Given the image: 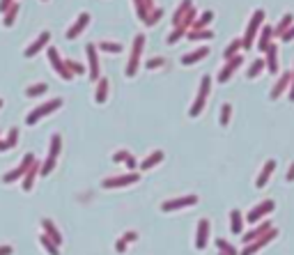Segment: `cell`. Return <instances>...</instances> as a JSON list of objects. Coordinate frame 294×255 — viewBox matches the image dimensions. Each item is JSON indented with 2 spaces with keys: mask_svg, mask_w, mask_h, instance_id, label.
Instances as JSON below:
<instances>
[{
  "mask_svg": "<svg viewBox=\"0 0 294 255\" xmlns=\"http://www.w3.org/2000/svg\"><path fill=\"white\" fill-rule=\"evenodd\" d=\"M262 21H264V12H262V9H257L255 14H253V19H250L249 30H246V37H244V42H242L244 48H250L253 37H255V32H257V28H260V23H262Z\"/></svg>",
  "mask_w": 294,
  "mask_h": 255,
  "instance_id": "obj_1",
  "label": "cell"
},
{
  "mask_svg": "<svg viewBox=\"0 0 294 255\" xmlns=\"http://www.w3.org/2000/svg\"><path fill=\"white\" fill-rule=\"evenodd\" d=\"M198 203V195H184V198H175V200H168V203L161 205V211H175L181 209V207H191V205Z\"/></svg>",
  "mask_w": 294,
  "mask_h": 255,
  "instance_id": "obj_2",
  "label": "cell"
},
{
  "mask_svg": "<svg viewBox=\"0 0 294 255\" xmlns=\"http://www.w3.org/2000/svg\"><path fill=\"white\" fill-rule=\"evenodd\" d=\"M276 237H278V230H273V228H271V230H269V232L264 234V237H260L257 241H253V244H249V246L244 248L242 255H255L257 251H260V248L267 246V244H269L271 239H276Z\"/></svg>",
  "mask_w": 294,
  "mask_h": 255,
  "instance_id": "obj_3",
  "label": "cell"
},
{
  "mask_svg": "<svg viewBox=\"0 0 294 255\" xmlns=\"http://www.w3.org/2000/svg\"><path fill=\"white\" fill-rule=\"evenodd\" d=\"M273 207H276V203H273V200H264V203H260L255 209L249 211V223H257V221H260V218H264L269 211H273Z\"/></svg>",
  "mask_w": 294,
  "mask_h": 255,
  "instance_id": "obj_4",
  "label": "cell"
},
{
  "mask_svg": "<svg viewBox=\"0 0 294 255\" xmlns=\"http://www.w3.org/2000/svg\"><path fill=\"white\" fill-rule=\"evenodd\" d=\"M207 239H209V221L203 218L200 223H198V232H196V248L198 251H203L207 246Z\"/></svg>",
  "mask_w": 294,
  "mask_h": 255,
  "instance_id": "obj_5",
  "label": "cell"
},
{
  "mask_svg": "<svg viewBox=\"0 0 294 255\" xmlns=\"http://www.w3.org/2000/svg\"><path fill=\"white\" fill-rule=\"evenodd\" d=\"M138 182V175H122V177H111V180H104L101 186L104 188H115V186H127V184H134Z\"/></svg>",
  "mask_w": 294,
  "mask_h": 255,
  "instance_id": "obj_6",
  "label": "cell"
},
{
  "mask_svg": "<svg viewBox=\"0 0 294 255\" xmlns=\"http://www.w3.org/2000/svg\"><path fill=\"white\" fill-rule=\"evenodd\" d=\"M269 230H271V223H269V221H264L262 225H257L255 230H250V232H246V234H244L242 239H244V244L249 246V244H253V241H257V239H260V237H264V234L269 232Z\"/></svg>",
  "mask_w": 294,
  "mask_h": 255,
  "instance_id": "obj_7",
  "label": "cell"
},
{
  "mask_svg": "<svg viewBox=\"0 0 294 255\" xmlns=\"http://www.w3.org/2000/svg\"><path fill=\"white\" fill-rule=\"evenodd\" d=\"M58 152H60V136H53V143H51V154H48V161L42 168V175H48L55 165V159H58Z\"/></svg>",
  "mask_w": 294,
  "mask_h": 255,
  "instance_id": "obj_8",
  "label": "cell"
},
{
  "mask_svg": "<svg viewBox=\"0 0 294 255\" xmlns=\"http://www.w3.org/2000/svg\"><path fill=\"white\" fill-rule=\"evenodd\" d=\"M60 106H62V101H60V99H55V101H51V104H46V106H42V108H37V111H32L30 115H28V124H35L42 115L55 111V108H60Z\"/></svg>",
  "mask_w": 294,
  "mask_h": 255,
  "instance_id": "obj_9",
  "label": "cell"
},
{
  "mask_svg": "<svg viewBox=\"0 0 294 255\" xmlns=\"http://www.w3.org/2000/svg\"><path fill=\"white\" fill-rule=\"evenodd\" d=\"M209 76H204L203 78V88H200V92H198V101H196V106H193V108H191V115H193V117H196L198 113L203 111V106H204V97H207V92H209Z\"/></svg>",
  "mask_w": 294,
  "mask_h": 255,
  "instance_id": "obj_10",
  "label": "cell"
},
{
  "mask_svg": "<svg viewBox=\"0 0 294 255\" xmlns=\"http://www.w3.org/2000/svg\"><path fill=\"white\" fill-rule=\"evenodd\" d=\"M42 228H44L46 237H48V239H51L55 246H60V244H62V237H60V232H58V228L53 225L51 218H44V221H42Z\"/></svg>",
  "mask_w": 294,
  "mask_h": 255,
  "instance_id": "obj_11",
  "label": "cell"
},
{
  "mask_svg": "<svg viewBox=\"0 0 294 255\" xmlns=\"http://www.w3.org/2000/svg\"><path fill=\"white\" fill-rule=\"evenodd\" d=\"M30 165H32V154H28V157H25V161H23V163L19 165L16 170H12V173L5 175V182H14V180H19V177H21V175L25 173V170H28Z\"/></svg>",
  "mask_w": 294,
  "mask_h": 255,
  "instance_id": "obj_12",
  "label": "cell"
},
{
  "mask_svg": "<svg viewBox=\"0 0 294 255\" xmlns=\"http://www.w3.org/2000/svg\"><path fill=\"white\" fill-rule=\"evenodd\" d=\"M273 168H276V161H267L264 163V168H262V173H260V177H257V182H255V186L257 188H262L267 182H269V177H271V173H273Z\"/></svg>",
  "mask_w": 294,
  "mask_h": 255,
  "instance_id": "obj_13",
  "label": "cell"
},
{
  "mask_svg": "<svg viewBox=\"0 0 294 255\" xmlns=\"http://www.w3.org/2000/svg\"><path fill=\"white\" fill-rule=\"evenodd\" d=\"M230 228H232L234 234H242V230H244V216H242V211H239V209L230 211Z\"/></svg>",
  "mask_w": 294,
  "mask_h": 255,
  "instance_id": "obj_14",
  "label": "cell"
},
{
  "mask_svg": "<svg viewBox=\"0 0 294 255\" xmlns=\"http://www.w3.org/2000/svg\"><path fill=\"white\" fill-rule=\"evenodd\" d=\"M290 83H292V76H290V74H287V71H285V74H283V76H280V78H278V83H276V88H273V90H271V99H278L280 94L285 92V88H287V85H290Z\"/></svg>",
  "mask_w": 294,
  "mask_h": 255,
  "instance_id": "obj_15",
  "label": "cell"
},
{
  "mask_svg": "<svg viewBox=\"0 0 294 255\" xmlns=\"http://www.w3.org/2000/svg\"><path fill=\"white\" fill-rule=\"evenodd\" d=\"M239 65H242V58H232V60H230V62L226 65V69H223V71L219 74V81H221V83H226L227 78H230V76L234 74V69L239 67Z\"/></svg>",
  "mask_w": 294,
  "mask_h": 255,
  "instance_id": "obj_16",
  "label": "cell"
},
{
  "mask_svg": "<svg viewBox=\"0 0 294 255\" xmlns=\"http://www.w3.org/2000/svg\"><path fill=\"white\" fill-rule=\"evenodd\" d=\"M267 55H269V60H267V65H269V71H271V74H276V71H278V48H276V44H269V48H267Z\"/></svg>",
  "mask_w": 294,
  "mask_h": 255,
  "instance_id": "obj_17",
  "label": "cell"
},
{
  "mask_svg": "<svg viewBox=\"0 0 294 255\" xmlns=\"http://www.w3.org/2000/svg\"><path fill=\"white\" fill-rule=\"evenodd\" d=\"M271 35H273V30L269 28V25H264L262 37H260V42H257V48H260L262 53H267V48H269V39H271Z\"/></svg>",
  "mask_w": 294,
  "mask_h": 255,
  "instance_id": "obj_18",
  "label": "cell"
},
{
  "mask_svg": "<svg viewBox=\"0 0 294 255\" xmlns=\"http://www.w3.org/2000/svg\"><path fill=\"white\" fill-rule=\"evenodd\" d=\"M207 53H209V48H198L196 53H191V55H184V58H181V65H193V62H198L200 58H204Z\"/></svg>",
  "mask_w": 294,
  "mask_h": 255,
  "instance_id": "obj_19",
  "label": "cell"
},
{
  "mask_svg": "<svg viewBox=\"0 0 294 255\" xmlns=\"http://www.w3.org/2000/svg\"><path fill=\"white\" fill-rule=\"evenodd\" d=\"M292 21H294V19H292V14H285V16H283V19H280L278 28H276V30H273V32H276V35H280V37H283V35H285V32L290 30V28H292Z\"/></svg>",
  "mask_w": 294,
  "mask_h": 255,
  "instance_id": "obj_20",
  "label": "cell"
},
{
  "mask_svg": "<svg viewBox=\"0 0 294 255\" xmlns=\"http://www.w3.org/2000/svg\"><path fill=\"white\" fill-rule=\"evenodd\" d=\"M46 42H48V32H42V35H39V39H37V42H35V44H32L30 48L25 51V55H28V58H32V55H35V53H37L39 48H42V46L46 44Z\"/></svg>",
  "mask_w": 294,
  "mask_h": 255,
  "instance_id": "obj_21",
  "label": "cell"
},
{
  "mask_svg": "<svg viewBox=\"0 0 294 255\" xmlns=\"http://www.w3.org/2000/svg\"><path fill=\"white\" fill-rule=\"evenodd\" d=\"M88 21H90V16H88V14H81V19H78V23H76V25H71V30L67 32V37H69V39H71V37H76L78 32L83 30V25H88Z\"/></svg>",
  "mask_w": 294,
  "mask_h": 255,
  "instance_id": "obj_22",
  "label": "cell"
},
{
  "mask_svg": "<svg viewBox=\"0 0 294 255\" xmlns=\"http://www.w3.org/2000/svg\"><path fill=\"white\" fill-rule=\"evenodd\" d=\"M145 42V37L140 35V37L136 39V48H134V58H131V65L127 67V74H134L136 71V60H138V53H140V44Z\"/></svg>",
  "mask_w": 294,
  "mask_h": 255,
  "instance_id": "obj_23",
  "label": "cell"
},
{
  "mask_svg": "<svg viewBox=\"0 0 294 255\" xmlns=\"http://www.w3.org/2000/svg\"><path fill=\"white\" fill-rule=\"evenodd\" d=\"M216 246H219V253H223V255H239L237 253V248L226 239H216Z\"/></svg>",
  "mask_w": 294,
  "mask_h": 255,
  "instance_id": "obj_24",
  "label": "cell"
},
{
  "mask_svg": "<svg viewBox=\"0 0 294 255\" xmlns=\"http://www.w3.org/2000/svg\"><path fill=\"white\" fill-rule=\"evenodd\" d=\"M161 159H163V152H154L150 159H145L143 163H140V168H143V170H147V168H152V165L161 163Z\"/></svg>",
  "mask_w": 294,
  "mask_h": 255,
  "instance_id": "obj_25",
  "label": "cell"
},
{
  "mask_svg": "<svg viewBox=\"0 0 294 255\" xmlns=\"http://www.w3.org/2000/svg\"><path fill=\"white\" fill-rule=\"evenodd\" d=\"M39 241H42V246L46 248V253H48V255H60V251H58V246H55V244H53V241L48 239L46 234H42V237H39Z\"/></svg>",
  "mask_w": 294,
  "mask_h": 255,
  "instance_id": "obj_26",
  "label": "cell"
},
{
  "mask_svg": "<svg viewBox=\"0 0 294 255\" xmlns=\"http://www.w3.org/2000/svg\"><path fill=\"white\" fill-rule=\"evenodd\" d=\"M88 55H90V65H92V78L99 76V69H97V55H94V46H88Z\"/></svg>",
  "mask_w": 294,
  "mask_h": 255,
  "instance_id": "obj_27",
  "label": "cell"
},
{
  "mask_svg": "<svg viewBox=\"0 0 294 255\" xmlns=\"http://www.w3.org/2000/svg\"><path fill=\"white\" fill-rule=\"evenodd\" d=\"M35 175H37V165L32 163L30 170H28V177H25V182H23V188H25V191H30V188H32V180H35Z\"/></svg>",
  "mask_w": 294,
  "mask_h": 255,
  "instance_id": "obj_28",
  "label": "cell"
},
{
  "mask_svg": "<svg viewBox=\"0 0 294 255\" xmlns=\"http://www.w3.org/2000/svg\"><path fill=\"white\" fill-rule=\"evenodd\" d=\"M264 65H267V62H264V60H255V62H253V67L249 69V78H255V76H257V74H260V71H262V69H264Z\"/></svg>",
  "mask_w": 294,
  "mask_h": 255,
  "instance_id": "obj_29",
  "label": "cell"
},
{
  "mask_svg": "<svg viewBox=\"0 0 294 255\" xmlns=\"http://www.w3.org/2000/svg\"><path fill=\"white\" fill-rule=\"evenodd\" d=\"M230 113H232V108H230V104H226L223 106V111H221V124H223V127L230 122Z\"/></svg>",
  "mask_w": 294,
  "mask_h": 255,
  "instance_id": "obj_30",
  "label": "cell"
},
{
  "mask_svg": "<svg viewBox=\"0 0 294 255\" xmlns=\"http://www.w3.org/2000/svg\"><path fill=\"white\" fill-rule=\"evenodd\" d=\"M239 46H242V42H239V39H234L232 44H230V46H227V48H226V53H223V55H226V58H232V55H234V51H237Z\"/></svg>",
  "mask_w": 294,
  "mask_h": 255,
  "instance_id": "obj_31",
  "label": "cell"
},
{
  "mask_svg": "<svg viewBox=\"0 0 294 255\" xmlns=\"http://www.w3.org/2000/svg\"><path fill=\"white\" fill-rule=\"evenodd\" d=\"M99 48H101V51H113V53H120V51H122V46H120V44H108V42L99 44Z\"/></svg>",
  "mask_w": 294,
  "mask_h": 255,
  "instance_id": "obj_32",
  "label": "cell"
},
{
  "mask_svg": "<svg viewBox=\"0 0 294 255\" xmlns=\"http://www.w3.org/2000/svg\"><path fill=\"white\" fill-rule=\"evenodd\" d=\"M106 88H108V81H101V88H99V92H97V101H99V104H104Z\"/></svg>",
  "mask_w": 294,
  "mask_h": 255,
  "instance_id": "obj_33",
  "label": "cell"
},
{
  "mask_svg": "<svg viewBox=\"0 0 294 255\" xmlns=\"http://www.w3.org/2000/svg\"><path fill=\"white\" fill-rule=\"evenodd\" d=\"M42 92H46V85H37V88H30V90H28V97H35V94H42Z\"/></svg>",
  "mask_w": 294,
  "mask_h": 255,
  "instance_id": "obj_34",
  "label": "cell"
},
{
  "mask_svg": "<svg viewBox=\"0 0 294 255\" xmlns=\"http://www.w3.org/2000/svg\"><path fill=\"white\" fill-rule=\"evenodd\" d=\"M129 157H131V154H129V152H117V154H115V161H124V163H127L129 161Z\"/></svg>",
  "mask_w": 294,
  "mask_h": 255,
  "instance_id": "obj_35",
  "label": "cell"
},
{
  "mask_svg": "<svg viewBox=\"0 0 294 255\" xmlns=\"http://www.w3.org/2000/svg\"><path fill=\"white\" fill-rule=\"evenodd\" d=\"M115 251H117V253H124V251H127V241L120 239L117 244H115Z\"/></svg>",
  "mask_w": 294,
  "mask_h": 255,
  "instance_id": "obj_36",
  "label": "cell"
},
{
  "mask_svg": "<svg viewBox=\"0 0 294 255\" xmlns=\"http://www.w3.org/2000/svg\"><path fill=\"white\" fill-rule=\"evenodd\" d=\"M122 239H124V241L129 244V241H136V239H138V234H136V232H127L124 237H122Z\"/></svg>",
  "mask_w": 294,
  "mask_h": 255,
  "instance_id": "obj_37",
  "label": "cell"
},
{
  "mask_svg": "<svg viewBox=\"0 0 294 255\" xmlns=\"http://www.w3.org/2000/svg\"><path fill=\"white\" fill-rule=\"evenodd\" d=\"M283 39H285V42H290V39H294V25H292V28H290V30L285 32V35H283Z\"/></svg>",
  "mask_w": 294,
  "mask_h": 255,
  "instance_id": "obj_38",
  "label": "cell"
},
{
  "mask_svg": "<svg viewBox=\"0 0 294 255\" xmlns=\"http://www.w3.org/2000/svg\"><path fill=\"white\" fill-rule=\"evenodd\" d=\"M161 62H163V60H161V58H157V60H150V62H147V67H158Z\"/></svg>",
  "mask_w": 294,
  "mask_h": 255,
  "instance_id": "obj_39",
  "label": "cell"
},
{
  "mask_svg": "<svg viewBox=\"0 0 294 255\" xmlns=\"http://www.w3.org/2000/svg\"><path fill=\"white\" fill-rule=\"evenodd\" d=\"M12 253V248L9 246H0V255H9Z\"/></svg>",
  "mask_w": 294,
  "mask_h": 255,
  "instance_id": "obj_40",
  "label": "cell"
},
{
  "mask_svg": "<svg viewBox=\"0 0 294 255\" xmlns=\"http://www.w3.org/2000/svg\"><path fill=\"white\" fill-rule=\"evenodd\" d=\"M287 182H294V163H292V168H290V173H287Z\"/></svg>",
  "mask_w": 294,
  "mask_h": 255,
  "instance_id": "obj_41",
  "label": "cell"
},
{
  "mask_svg": "<svg viewBox=\"0 0 294 255\" xmlns=\"http://www.w3.org/2000/svg\"><path fill=\"white\" fill-rule=\"evenodd\" d=\"M290 99L294 101V76H292V92H290Z\"/></svg>",
  "mask_w": 294,
  "mask_h": 255,
  "instance_id": "obj_42",
  "label": "cell"
},
{
  "mask_svg": "<svg viewBox=\"0 0 294 255\" xmlns=\"http://www.w3.org/2000/svg\"><path fill=\"white\" fill-rule=\"evenodd\" d=\"M219 255H223V253H219Z\"/></svg>",
  "mask_w": 294,
  "mask_h": 255,
  "instance_id": "obj_43",
  "label": "cell"
}]
</instances>
